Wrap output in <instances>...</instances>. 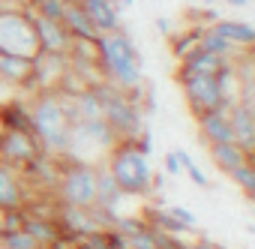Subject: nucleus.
Wrapping results in <instances>:
<instances>
[{"mask_svg": "<svg viewBox=\"0 0 255 249\" xmlns=\"http://www.w3.org/2000/svg\"><path fill=\"white\" fill-rule=\"evenodd\" d=\"M96 63H99L102 78L120 90H135L144 84L141 54L123 27L96 36Z\"/></svg>", "mask_w": 255, "mask_h": 249, "instance_id": "1", "label": "nucleus"}, {"mask_svg": "<svg viewBox=\"0 0 255 249\" xmlns=\"http://www.w3.org/2000/svg\"><path fill=\"white\" fill-rule=\"evenodd\" d=\"M30 108V135L39 147L51 156H63L69 147V126L72 120L63 108V96L57 90H39L27 99Z\"/></svg>", "mask_w": 255, "mask_h": 249, "instance_id": "2", "label": "nucleus"}, {"mask_svg": "<svg viewBox=\"0 0 255 249\" xmlns=\"http://www.w3.org/2000/svg\"><path fill=\"white\" fill-rule=\"evenodd\" d=\"M105 168L111 171L123 195H150L153 192V165L147 153H141L132 141H117L105 156Z\"/></svg>", "mask_w": 255, "mask_h": 249, "instance_id": "3", "label": "nucleus"}, {"mask_svg": "<svg viewBox=\"0 0 255 249\" xmlns=\"http://www.w3.org/2000/svg\"><path fill=\"white\" fill-rule=\"evenodd\" d=\"M96 96H99V105H102V120L105 126L114 132L117 141H135L147 126H144V111L126 96V90L108 84V81H99L93 84Z\"/></svg>", "mask_w": 255, "mask_h": 249, "instance_id": "4", "label": "nucleus"}, {"mask_svg": "<svg viewBox=\"0 0 255 249\" xmlns=\"http://www.w3.org/2000/svg\"><path fill=\"white\" fill-rule=\"evenodd\" d=\"M57 201L66 207L90 210L96 204V165L57 156Z\"/></svg>", "mask_w": 255, "mask_h": 249, "instance_id": "5", "label": "nucleus"}, {"mask_svg": "<svg viewBox=\"0 0 255 249\" xmlns=\"http://www.w3.org/2000/svg\"><path fill=\"white\" fill-rule=\"evenodd\" d=\"M114 144L117 138L105 126V120H75L69 126V147L63 156L87 162V165H102Z\"/></svg>", "mask_w": 255, "mask_h": 249, "instance_id": "6", "label": "nucleus"}, {"mask_svg": "<svg viewBox=\"0 0 255 249\" xmlns=\"http://www.w3.org/2000/svg\"><path fill=\"white\" fill-rule=\"evenodd\" d=\"M0 54H15L33 60L39 54L30 9L15 3H0Z\"/></svg>", "mask_w": 255, "mask_h": 249, "instance_id": "7", "label": "nucleus"}, {"mask_svg": "<svg viewBox=\"0 0 255 249\" xmlns=\"http://www.w3.org/2000/svg\"><path fill=\"white\" fill-rule=\"evenodd\" d=\"M177 81L183 87V96H186L192 117H201V114L216 111V108H228L222 102V93H219V84L213 75H183Z\"/></svg>", "mask_w": 255, "mask_h": 249, "instance_id": "8", "label": "nucleus"}, {"mask_svg": "<svg viewBox=\"0 0 255 249\" xmlns=\"http://www.w3.org/2000/svg\"><path fill=\"white\" fill-rule=\"evenodd\" d=\"M39 153H45V150L39 147V141L30 132H12V129L0 132V162L21 168L30 159H36Z\"/></svg>", "mask_w": 255, "mask_h": 249, "instance_id": "9", "label": "nucleus"}, {"mask_svg": "<svg viewBox=\"0 0 255 249\" xmlns=\"http://www.w3.org/2000/svg\"><path fill=\"white\" fill-rule=\"evenodd\" d=\"M30 21H33V33H36L39 51H45V54H66L69 51L72 36L66 33V27L60 21L42 18V15H33V12H30Z\"/></svg>", "mask_w": 255, "mask_h": 249, "instance_id": "10", "label": "nucleus"}, {"mask_svg": "<svg viewBox=\"0 0 255 249\" xmlns=\"http://www.w3.org/2000/svg\"><path fill=\"white\" fill-rule=\"evenodd\" d=\"M27 207V183L15 165L0 162V213Z\"/></svg>", "mask_w": 255, "mask_h": 249, "instance_id": "11", "label": "nucleus"}, {"mask_svg": "<svg viewBox=\"0 0 255 249\" xmlns=\"http://www.w3.org/2000/svg\"><path fill=\"white\" fill-rule=\"evenodd\" d=\"M228 123H231L234 144L252 156V150H255V105L234 102L228 108Z\"/></svg>", "mask_w": 255, "mask_h": 249, "instance_id": "12", "label": "nucleus"}, {"mask_svg": "<svg viewBox=\"0 0 255 249\" xmlns=\"http://www.w3.org/2000/svg\"><path fill=\"white\" fill-rule=\"evenodd\" d=\"M78 6L96 27V33H111L120 30V6L114 0H78Z\"/></svg>", "mask_w": 255, "mask_h": 249, "instance_id": "13", "label": "nucleus"}, {"mask_svg": "<svg viewBox=\"0 0 255 249\" xmlns=\"http://www.w3.org/2000/svg\"><path fill=\"white\" fill-rule=\"evenodd\" d=\"M198 120V132H201V141L210 147V144H228L234 141L231 135V123H228V108H216V111H207Z\"/></svg>", "mask_w": 255, "mask_h": 249, "instance_id": "14", "label": "nucleus"}, {"mask_svg": "<svg viewBox=\"0 0 255 249\" xmlns=\"http://www.w3.org/2000/svg\"><path fill=\"white\" fill-rule=\"evenodd\" d=\"M210 30L213 33H219L222 39H228L234 48H240V51H249L252 48V42H255V27L249 24V21H237V18H219V21H213L210 24Z\"/></svg>", "mask_w": 255, "mask_h": 249, "instance_id": "15", "label": "nucleus"}, {"mask_svg": "<svg viewBox=\"0 0 255 249\" xmlns=\"http://www.w3.org/2000/svg\"><path fill=\"white\" fill-rule=\"evenodd\" d=\"M225 63H228V60L195 48L192 54H186L183 60H177V78H183V75H216Z\"/></svg>", "mask_w": 255, "mask_h": 249, "instance_id": "16", "label": "nucleus"}, {"mask_svg": "<svg viewBox=\"0 0 255 249\" xmlns=\"http://www.w3.org/2000/svg\"><path fill=\"white\" fill-rule=\"evenodd\" d=\"M60 24L66 27V33L72 36V39H87V42H96V27L90 24V18L84 15V9L78 6V0H69L66 3V9H63V15H60Z\"/></svg>", "mask_w": 255, "mask_h": 249, "instance_id": "17", "label": "nucleus"}, {"mask_svg": "<svg viewBox=\"0 0 255 249\" xmlns=\"http://www.w3.org/2000/svg\"><path fill=\"white\" fill-rule=\"evenodd\" d=\"M33 75V60L15 57V54H0V81L12 84L15 90H24Z\"/></svg>", "mask_w": 255, "mask_h": 249, "instance_id": "18", "label": "nucleus"}, {"mask_svg": "<svg viewBox=\"0 0 255 249\" xmlns=\"http://www.w3.org/2000/svg\"><path fill=\"white\" fill-rule=\"evenodd\" d=\"M0 123L12 132H30V108L24 96H12L6 105H0Z\"/></svg>", "mask_w": 255, "mask_h": 249, "instance_id": "19", "label": "nucleus"}, {"mask_svg": "<svg viewBox=\"0 0 255 249\" xmlns=\"http://www.w3.org/2000/svg\"><path fill=\"white\" fill-rule=\"evenodd\" d=\"M123 198H126V195H123L120 186L114 183V177H111V171L105 168V162L96 165V207H102V210H117Z\"/></svg>", "mask_w": 255, "mask_h": 249, "instance_id": "20", "label": "nucleus"}, {"mask_svg": "<svg viewBox=\"0 0 255 249\" xmlns=\"http://www.w3.org/2000/svg\"><path fill=\"white\" fill-rule=\"evenodd\" d=\"M210 159H213V165L219 168V171H225V174H231L237 165H243L246 159H252L246 150H240L234 141H228V144H210Z\"/></svg>", "mask_w": 255, "mask_h": 249, "instance_id": "21", "label": "nucleus"}, {"mask_svg": "<svg viewBox=\"0 0 255 249\" xmlns=\"http://www.w3.org/2000/svg\"><path fill=\"white\" fill-rule=\"evenodd\" d=\"M21 231H24V234H30L42 249H45L48 243H54L57 237H63V234H60V228H57V222H54V219H42V216H27Z\"/></svg>", "mask_w": 255, "mask_h": 249, "instance_id": "22", "label": "nucleus"}, {"mask_svg": "<svg viewBox=\"0 0 255 249\" xmlns=\"http://www.w3.org/2000/svg\"><path fill=\"white\" fill-rule=\"evenodd\" d=\"M198 48L207 51V54H216V57H222V60H234V57L240 54V48H234L228 39H222V36L213 33L210 27L201 30V36H198Z\"/></svg>", "mask_w": 255, "mask_h": 249, "instance_id": "23", "label": "nucleus"}, {"mask_svg": "<svg viewBox=\"0 0 255 249\" xmlns=\"http://www.w3.org/2000/svg\"><path fill=\"white\" fill-rule=\"evenodd\" d=\"M201 30H204V27H189L186 33H174V36H168V39H171V54H174V60H183L186 54H192V51L198 48V36H201Z\"/></svg>", "mask_w": 255, "mask_h": 249, "instance_id": "24", "label": "nucleus"}, {"mask_svg": "<svg viewBox=\"0 0 255 249\" xmlns=\"http://www.w3.org/2000/svg\"><path fill=\"white\" fill-rule=\"evenodd\" d=\"M66 3H69V0H30L27 9H30L33 15H42V18L60 21V15H63V9H66Z\"/></svg>", "mask_w": 255, "mask_h": 249, "instance_id": "25", "label": "nucleus"}, {"mask_svg": "<svg viewBox=\"0 0 255 249\" xmlns=\"http://www.w3.org/2000/svg\"><path fill=\"white\" fill-rule=\"evenodd\" d=\"M228 177L243 189V195H246V198H255V168H252V159H246L243 165H237Z\"/></svg>", "mask_w": 255, "mask_h": 249, "instance_id": "26", "label": "nucleus"}, {"mask_svg": "<svg viewBox=\"0 0 255 249\" xmlns=\"http://www.w3.org/2000/svg\"><path fill=\"white\" fill-rule=\"evenodd\" d=\"M126 249H156V231L144 222L132 234H126Z\"/></svg>", "mask_w": 255, "mask_h": 249, "instance_id": "27", "label": "nucleus"}, {"mask_svg": "<svg viewBox=\"0 0 255 249\" xmlns=\"http://www.w3.org/2000/svg\"><path fill=\"white\" fill-rule=\"evenodd\" d=\"M0 249H42V246L24 231H3L0 234Z\"/></svg>", "mask_w": 255, "mask_h": 249, "instance_id": "28", "label": "nucleus"}, {"mask_svg": "<svg viewBox=\"0 0 255 249\" xmlns=\"http://www.w3.org/2000/svg\"><path fill=\"white\" fill-rule=\"evenodd\" d=\"M174 153H177L180 171H186V174H189V180H192L195 186H210V183H207V174H204V171L192 162V156H189V153H183V150H174Z\"/></svg>", "mask_w": 255, "mask_h": 249, "instance_id": "29", "label": "nucleus"}, {"mask_svg": "<svg viewBox=\"0 0 255 249\" xmlns=\"http://www.w3.org/2000/svg\"><path fill=\"white\" fill-rule=\"evenodd\" d=\"M168 213H171V216H174L180 225H186L189 231H195V228H198V216H195L189 207H180V204H174V207H168Z\"/></svg>", "mask_w": 255, "mask_h": 249, "instance_id": "30", "label": "nucleus"}, {"mask_svg": "<svg viewBox=\"0 0 255 249\" xmlns=\"http://www.w3.org/2000/svg\"><path fill=\"white\" fill-rule=\"evenodd\" d=\"M165 174H171V177L180 174V162H177V153H174V150L165 153Z\"/></svg>", "mask_w": 255, "mask_h": 249, "instance_id": "31", "label": "nucleus"}, {"mask_svg": "<svg viewBox=\"0 0 255 249\" xmlns=\"http://www.w3.org/2000/svg\"><path fill=\"white\" fill-rule=\"evenodd\" d=\"M186 249H225V246H219V243H213L207 237H198L195 243H186Z\"/></svg>", "mask_w": 255, "mask_h": 249, "instance_id": "32", "label": "nucleus"}, {"mask_svg": "<svg viewBox=\"0 0 255 249\" xmlns=\"http://www.w3.org/2000/svg\"><path fill=\"white\" fill-rule=\"evenodd\" d=\"M156 27H159L162 33H171V21H168V18H156Z\"/></svg>", "mask_w": 255, "mask_h": 249, "instance_id": "33", "label": "nucleus"}, {"mask_svg": "<svg viewBox=\"0 0 255 249\" xmlns=\"http://www.w3.org/2000/svg\"><path fill=\"white\" fill-rule=\"evenodd\" d=\"M228 6H237V9H243V6H249V0H225Z\"/></svg>", "mask_w": 255, "mask_h": 249, "instance_id": "34", "label": "nucleus"}, {"mask_svg": "<svg viewBox=\"0 0 255 249\" xmlns=\"http://www.w3.org/2000/svg\"><path fill=\"white\" fill-rule=\"evenodd\" d=\"M114 3H117V6H132L135 0H114Z\"/></svg>", "mask_w": 255, "mask_h": 249, "instance_id": "35", "label": "nucleus"}, {"mask_svg": "<svg viewBox=\"0 0 255 249\" xmlns=\"http://www.w3.org/2000/svg\"><path fill=\"white\" fill-rule=\"evenodd\" d=\"M201 3H207V6H213V3H216V0H201Z\"/></svg>", "mask_w": 255, "mask_h": 249, "instance_id": "36", "label": "nucleus"}, {"mask_svg": "<svg viewBox=\"0 0 255 249\" xmlns=\"http://www.w3.org/2000/svg\"><path fill=\"white\" fill-rule=\"evenodd\" d=\"M0 132H3V123H0Z\"/></svg>", "mask_w": 255, "mask_h": 249, "instance_id": "37", "label": "nucleus"}, {"mask_svg": "<svg viewBox=\"0 0 255 249\" xmlns=\"http://www.w3.org/2000/svg\"><path fill=\"white\" fill-rule=\"evenodd\" d=\"M0 3H3V0H0Z\"/></svg>", "mask_w": 255, "mask_h": 249, "instance_id": "38", "label": "nucleus"}]
</instances>
